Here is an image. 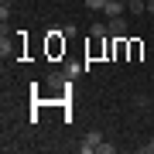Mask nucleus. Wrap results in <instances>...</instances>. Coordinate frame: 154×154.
Instances as JSON below:
<instances>
[{
  "instance_id": "1",
  "label": "nucleus",
  "mask_w": 154,
  "mask_h": 154,
  "mask_svg": "<svg viewBox=\"0 0 154 154\" xmlns=\"http://www.w3.org/2000/svg\"><path fill=\"white\" fill-rule=\"evenodd\" d=\"M106 28H110V38H127V34H130L127 14H123V17H110V21H106Z\"/></svg>"
},
{
  "instance_id": "2",
  "label": "nucleus",
  "mask_w": 154,
  "mask_h": 154,
  "mask_svg": "<svg viewBox=\"0 0 154 154\" xmlns=\"http://www.w3.org/2000/svg\"><path fill=\"white\" fill-rule=\"evenodd\" d=\"M99 144H103V134H99V130H89L86 137H82V144H79V151H82V154H93V151H99Z\"/></svg>"
},
{
  "instance_id": "3",
  "label": "nucleus",
  "mask_w": 154,
  "mask_h": 154,
  "mask_svg": "<svg viewBox=\"0 0 154 154\" xmlns=\"http://www.w3.org/2000/svg\"><path fill=\"white\" fill-rule=\"evenodd\" d=\"M103 14H106V17H123V14H127V0H106Z\"/></svg>"
},
{
  "instance_id": "4",
  "label": "nucleus",
  "mask_w": 154,
  "mask_h": 154,
  "mask_svg": "<svg viewBox=\"0 0 154 154\" xmlns=\"http://www.w3.org/2000/svg\"><path fill=\"white\" fill-rule=\"evenodd\" d=\"M144 11H147V0H127V14L144 17Z\"/></svg>"
},
{
  "instance_id": "5",
  "label": "nucleus",
  "mask_w": 154,
  "mask_h": 154,
  "mask_svg": "<svg viewBox=\"0 0 154 154\" xmlns=\"http://www.w3.org/2000/svg\"><path fill=\"white\" fill-rule=\"evenodd\" d=\"M48 51H51V55H58V51H65V41H58L55 34H51V41H48Z\"/></svg>"
},
{
  "instance_id": "6",
  "label": "nucleus",
  "mask_w": 154,
  "mask_h": 154,
  "mask_svg": "<svg viewBox=\"0 0 154 154\" xmlns=\"http://www.w3.org/2000/svg\"><path fill=\"white\" fill-rule=\"evenodd\" d=\"M82 69H86V65H79V62H69V65H65V75H69V79H75Z\"/></svg>"
},
{
  "instance_id": "7",
  "label": "nucleus",
  "mask_w": 154,
  "mask_h": 154,
  "mask_svg": "<svg viewBox=\"0 0 154 154\" xmlns=\"http://www.w3.org/2000/svg\"><path fill=\"white\" fill-rule=\"evenodd\" d=\"M11 14H14V7H11V0H4V4H0V21L7 24V17H11Z\"/></svg>"
},
{
  "instance_id": "8",
  "label": "nucleus",
  "mask_w": 154,
  "mask_h": 154,
  "mask_svg": "<svg viewBox=\"0 0 154 154\" xmlns=\"http://www.w3.org/2000/svg\"><path fill=\"white\" fill-rule=\"evenodd\" d=\"M134 106L137 110H151V96H134Z\"/></svg>"
},
{
  "instance_id": "9",
  "label": "nucleus",
  "mask_w": 154,
  "mask_h": 154,
  "mask_svg": "<svg viewBox=\"0 0 154 154\" xmlns=\"http://www.w3.org/2000/svg\"><path fill=\"white\" fill-rule=\"evenodd\" d=\"M86 7H89V11H103L106 0H86Z\"/></svg>"
},
{
  "instance_id": "10",
  "label": "nucleus",
  "mask_w": 154,
  "mask_h": 154,
  "mask_svg": "<svg viewBox=\"0 0 154 154\" xmlns=\"http://www.w3.org/2000/svg\"><path fill=\"white\" fill-rule=\"evenodd\" d=\"M140 51H144L140 41H130V58H140Z\"/></svg>"
},
{
  "instance_id": "11",
  "label": "nucleus",
  "mask_w": 154,
  "mask_h": 154,
  "mask_svg": "<svg viewBox=\"0 0 154 154\" xmlns=\"http://www.w3.org/2000/svg\"><path fill=\"white\" fill-rule=\"evenodd\" d=\"M140 154H154V137H151V140H144V144H140Z\"/></svg>"
},
{
  "instance_id": "12",
  "label": "nucleus",
  "mask_w": 154,
  "mask_h": 154,
  "mask_svg": "<svg viewBox=\"0 0 154 154\" xmlns=\"http://www.w3.org/2000/svg\"><path fill=\"white\" fill-rule=\"evenodd\" d=\"M147 14H154V0H147Z\"/></svg>"
},
{
  "instance_id": "13",
  "label": "nucleus",
  "mask_w": 154,
  "mask_h": 154,
  "mask_svg": "<svg viewBox=\"0 0 154 154\" xmlns=\"http://www.w3.org/2000/svg\"><path fill=\"white\" fill-rule=\"evenodd\" d=\"M151 110H154V99H151Z\"/></svg>"
}]
</instances>
